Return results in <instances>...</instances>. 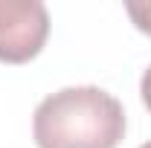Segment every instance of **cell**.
I'll return each mask as SVG.
<instances>
[{
  "label": "cell",
  "mask_w": 151,
  "mask_h": 148,
  "mask_svg": "<svg viewBox=\"0 0 151 148\" xmlns=\"http://www.w3.org/2000/svg\"><path fill=\"white\" fill-rule=\"evenodd\" d=\"M125 128L122 102L93 84L50 93L32 116L38 148H116Z\"/></svg>",
  "instance_id": "1"
},
{
  "label": "cell",
  "mask_w": 151,
  "mask_h": 148,
  "mask_svg": "<svg viewBox=\"0 0 151 148\" xmlns=\"http://www.w3.org/2000/svg\"><path fill=\"white\" fill-rule=\"evenodd\" d=\"M50 15L41 0H0V61L26 64L44 50Z\"/></svg>",
  "instance_id": "2"
},
{
  "label": "cell",
  "mask_w": 151,
  "mask_h": 148,
  "mask_svg": "<svg viewBox=\"0 0 151 148\" xmlns=\"http://www.w3.org/2000/svg\"><path fill=\"white\" fill-rule=\"evenodd\" d=\"M125 12L131 15V20L137 23L139 32L151 35V0H145V3H128Z\"/></svg>",
  "instance_id": "3"
},
{
  "label": "cell",
  "mask_w": 151,
  "mask_h": 148,
  "mask_svg": "<svg viewBox=\"0 0 151 148\" xmlns=\"http://www.w3.org/2000/svg\"><path fill=\"white\" fill-rule=\"evenodd\" d=\"M139 96H142L145 108L151 111V64H148V70L142 73V78H139Z\"/></svg>",
  "instance_id": "4"
},
{
  "label": "cell",
  "mask_w": 151,
  "mask_h": 148,
  "mask_svg": "<svg viewBox=\"0 0 151 148\" xmlns=\"http://www.w3.org/2000/svg\"><path fill=\"white\" fill-rule=\"evenodd\" d=\"M139 148H151V142H145V145H139Z\"/></svg>",
  "instance_id": "5"
}]
</instances>
